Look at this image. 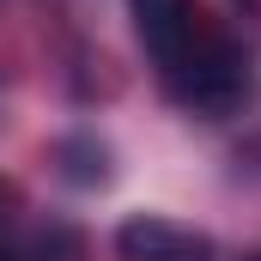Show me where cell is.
I'll use <instances>...</instances> for the list:
<instances>
[{
    "mask_svg": "<svg viewBox=\"0 0 261 261\" xmlns=\"http://www.w3.org/2000/svg\"><path fill=\"white\" fill-rule=\"evenodd\" d=\"M164 79H170V91H176L189 110L225 116V110H237L243 91H249V55H243L231 37H195L189 55L170 67Z\"/></svg>",
    "mask_w": 261,
    "mask_h": 261,
    "instance_id": "1",
    "label": "cell"
},
{
    "mask_svg": "<svg viewBox=\"0 0 261 261\" xmlns=\"http://www.w3.org/2000/svg\"><path fill=\"white\" fill-rule=\"evenodd\" d=\"M116 255L122 261H219V249L195 225H176V219H158V213H134L116 231Z\"/></svg>",
    "mask_w": 261,
    "mask_h": 261,
    "instance_id": "2",
    "label": "cell"
},
{
    "mask_svg": "<svg viewBox=\"0 0 261 261\" xmlns=\"http://www.w3.org/2000/svg\"><path fill=\"white\" fill-rule=\"evenodd\" d=\"M134 6V31H140V43H146V55L152 61L170 67L189 55V43H195V0H128Z\"/></svg>",
    "mask_w": 261,
    "mask_h": 261,
    "instance_id": "3",
    "label": "cell"
},
{
    "mask_svg": "<svg viewBox=\"0 0 261 261\" xmlns=\"http://www.w3.org/2000/svg\"><path fill=\"white\" fill-rule=\"evenodd\" d=\"M0 261H12V255H6V249H0Z\"/></svg>",
    "mask_w": 261,
    "mask_h": 261,
    "instance_id": "4",
    "label": "cell"
}]
</instances>
